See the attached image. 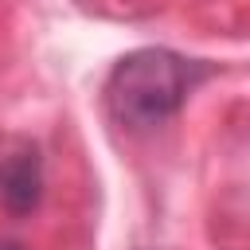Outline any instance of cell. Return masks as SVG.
<instances>
[{
	"instance_id": "obj_1",
	"label": "cell",
	"mask_w": 250,
	"mask_h": 250,
	"mask_svg": "<svg viewBox=\"0 0 250 250\" xmlns=\"http://www.w3.org/2000/svg\"><path fill=\"white\" fill-rule=\"evenodd\" d=\"M211 74L199 59H184L168 47H141L113 62L105 78V105L129 133H152L176 117L188 94Z\"/></svg>"
},
{
	"instance_id": "obj_2",
	"label": "cell",
	"mask_w": 250,
	"mask_h": 250,
	"mask_svg": "<svg viewBox=\"0 0 250 250\" xmlns=\"http://www.w3.org/2000/svg\"><path fill=\"white\" fill-rule=\"evenodd\" d=\"M43 199V148L27 133H0V203L8 215H31Z\"/></svg>"
},
{
	"instance_id": "obj_3",
	"label": "cell",
	"mask_w": 250,
	"mask_h": 250,
	"mask_svg": "<svg viewBox=\"0 0 250 250\" xmlns=\"http://www.w3.org/2000/svg\"><path fill=\"white\" fill-rule=\"evenodd\" d=\"M0 250H23V246H20L16 238H0Z\"/></svg>"
}]
</instances>
